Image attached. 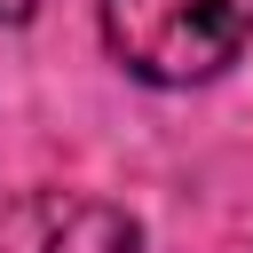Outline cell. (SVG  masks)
Returning <instances> with one entry per match:
<instances>
[{"mask_svg":"<svg viewBox=\"0 0 253 253\" xmlns=\"http://www.w3.org/2000/svg\"><path fill=\"white\" fill-rule=\"evenodd\" d=\"M95 24L142 87H206L253 47V0H103Z\"/></svg>","mask_w":253,"mask_h":253,"instance_id":"obj_1","label":"cell"},{"mask_svg":"<svg viewBox=\"0 0 253 253\" xmlns=\"http://www.w3.org/2000/svg\"><path fill=\"white\" fill-rule=\"evenodd\" d=\"M0 253H142V221L87 190H16L0 206Z\"/></svg>","mask_w":253,"mask_h":253,"instance_id":"obj_2","label":"cell"},{"mask_svg":"<svg viewBox=\"0 0 253 253\" xmlns=\"http://www.w3.org/2000/svg\"><path fill=\"white\" fill-rule=\"evenodd\" d=\"M24 16H40V0H0V24H24Z\"/></svg>","mask_w":253,"mask_h":253,"instance_id":"obj_3","label":"cell"}]
</instances>
